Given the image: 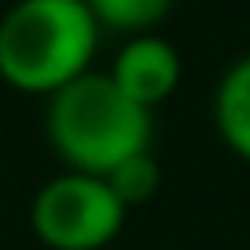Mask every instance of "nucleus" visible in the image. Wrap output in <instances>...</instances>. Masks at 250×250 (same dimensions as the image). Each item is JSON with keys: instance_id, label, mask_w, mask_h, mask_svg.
Instances as JSON below:
<instances>
[{"instance_id": "f257e3e1", "label": "nucleus", "mask_w": 250, "mask_h": 250, "mask_svg": "<svg viewBox=\"0 0 250 250\" xmlns=\"http://www.w3.org/2000/svg\"><path fill=\"white\" fill-rule=\"evenodd\" d=\"M47 141L70 172L105 176L152 148V109L137 105L109 74L86 70L47 98Z\"/></svg>"}, {"instance_id": "f03ea898", "label": "nucleus", "mask_w": 250, "mask_h": 250, "mask_svg": "<svg viewBox=\"0 0 250 250\" xmlns=\"http://www.w3.org/2000/svg\"><path fill=\"white\" fill-rule=\"evenodd\" d=\"M98 31L86 0H16L0 16V82L51 98L90 70Z\"/></svg>"}, {"instance_id": "7ed1b4c3", "label": "nucleus", "mask_w": 250, "mask_h": 250, "mask_svg": "<svg viewBox=\"0 0 250 250\" xmlns=\"http://www.w3.org/2000/svg\"><path fill=\"white\" fill-rule=\"evenodd\" d=\"M125 223L121 199L102 176L62 172L31 199V227L51 250H102Z\"/></svg>"}, {"instance_id": "20e7f679", "label": "nucleus", "mask_w": 250, "mask_h": 250, "mask_svg": "<svg viewBox=\"0 0 250 250\" xmlns=\"http://www.w3.org/2000/svg\"><path fill=\"white\" fill-rule=\"evenodd\" d=\"M180 55L168 39H160L156 31L145 35H129V43L113 55V66L105 70L137 105L156 109L164 98H172V90L180 86Z\"/></svg>"}, {"instance_id": "39448f33", "label": "nucleus", "mask_w": 250, "mask_h": 250, "mask_svg": "<svg viewBox=\"0 0 250 250\" xmlns=\"http://www.w3.org/2000/svg\"><path fill=\"white\" fill-rule=\"evenodd\" d=\"M215 129L230 152L250 160V55H242L215 86Z\"/></svg>"}, {"instance_id": "423d86ee", "label": "nucleus", "mask_w": 250, "mask_h": 250, "mask_svg": "<svg viewBox=\"0 0 250 250\" xmlns=\"http://www.w3.org/2000/svg\"><path fill=\"white\" fill-rule=\"evenodd\" d=\"M98 27H109V31H129V35H145L152 31L176 0H86Z\"/></svg>"}, {"instance_id": "0eeeda50", "label": "nucleus", "mask_w": 250, "mask_h": 250, "mask_svg": "<svg viewBox=\"0 0 250 250\" xmlns=\"http://www.w3.org/2000/svg\"><path fill=\"white\" fill-rule=\"evenodd\" d=\"M102 180L109 184V191H113V195L121 199V207L129 211V207L148 203V199L156 195V188H160V164L152 160V148H145V152L121 160L117 168H109Z\"/></svg>"}]
</instances>
